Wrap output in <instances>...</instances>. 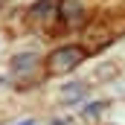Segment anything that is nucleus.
<instances>
[{"label": "nucleus", "mask_w": 125, "mask_h": 125, "mask_svg": "<svg viewBox=\"0 0 125 125\" xmlns=\"http://www.w3.org/2000/svg\"><path fill=\"white\" fill-rule=\"evenodd\" d=\"M84 58H87V50H84V47H79V44H67V47L52 50L50 58L44 61V67H47L50 76H64V73L76 70Z\"/></svg>", "instance_id": "f257e3e1"}, {"label": "nucleus", "mask_w": 125, "mask_h": 125, "mask_svg": "<svg viewBox=\"0 0 125 125\" xmlns=\"http://www.w3.org/2000/svg\"><path fill=\"white\" fill-rule=\"evenodd\" d=\"M58 15L70 29H79L90 21V6L87 0H58Z\"/></svg>", "instance_id": "f03ea898"}, {"label": "nucleus", "mask_w": 125, "mask_h": 125, "mask_svg": "<svg viewBox=\"0 0 125 125\" xmlns=\"http://www.w3.org/2000/svg\"><path fill=\"white\" fill-rule=\"evenodd\" d=\"M41 67V61H38V55H32V52H26V55H18L15 61H12V70H15V76H23V79H32V73Z\"/></svg>", "instance_id": "7ed1b4c3"}, {"label": "nucleus", "mask_w": 125, "mask_h": 125, "mask_svg": "<svg viewBox=\"0 0 125 125\" xmlns=\"http://www.w3.org/2000/svg\"><path fill=\"white\" fill-rule=\"evenodd\" d=\"M35 21H50L52 15H58V0H38L29 12Z\"/></svg>", "instance_id": "20e7f679"}, {"label": "nucleus", "mask_w": 125, "mask_h": 125, "mask_svg": "<svg viewBox=\"0 0 125 125\" xmlns=\"http://www.w3.org/2000/svg\"><path fill=\"white\" fill-rule=\"evenodd\" d=\"M84 93H87V82H70V84H64V90H61V102H76Z\"/></svg>", "instance_id": "39448f33"}, {"label": "nucleus", "mask_w": 125, "mask_h": 125, "mask_svg": "<svg viewBox=\"0 0 125 125\" xmlns=\"http://www.w3.org/2000/svg\"><path fill=\"white\" fill-rule=\"evenodd\" d=\"M105 111V102H90L87 108H84V116H99Z\"/></svg>", "instance_id": "423d86ee"}, {"label": "nucleus", "mask_w": 125, "mask_h": 125, "mask_svg": "<svg viewBox=\"0 0 125 125\" xmlns=\"http://www.w3.org/2000/svg\"><path fill=\"white\" fill-rule=\"evenodd\" d=\"M15 125H35V119H21V122H15Z\"/></svg>", "instance_id": "0eeeda50"}, {"label": "nucleus", "mask_w": 125, "mask_h": 125, "mask_svg": "<svg viewBox=\"0 0 125 125\" xmlns=\"http://www.w3.org/2000/svg\"><path fill=\"white\" fill-rule=\"evenodd\" d=\"M52 125H70V119H58V122H52Z\"/></svg>", "instance_id": "6e6552de"}]
</instances>
